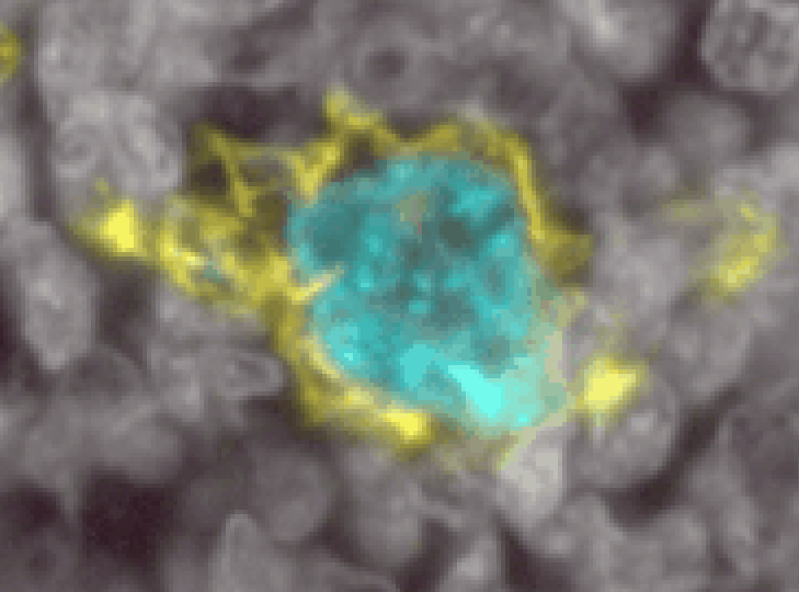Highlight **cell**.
<instances>
[{"mask_svg": "<svg viewBox=\"0 0 799 592\" xmlns=\"http://www.w3.org/2000/svg\"><path fill=\"white\" fill-rule=\"evenodd\" d=\"M23 337L39 365L69 368L92 350L95 292L89 270L56 231L25 221L3 235Z\"/></svg>", "mask_w": 799, "mask_h": 592, "instance_id": "3", "label": "cell"}, {"mask_svg": "<svg viewBox=\"0 0 799 592\" xmlns=\"http://www.w3.org/2000/svg\"><path fill=\"white\" fill-rule=\"evenodd\" d=\"M677 429L673 408L651 401L592 417L569 436L572 475L604 489L643 481L667 462Z\"/></svg>", "mask_w": 799, "mask_h": 592, "instance_id": "7", "label": "cell"}, {"mask_svg": "<svg viewBox=\"0 0 799 592\" xmlns=\"http://www.w3.org/2000/svg\"><path fill=\"white\" fill-rule=\"evenodd\" d=\"M595 52L618 77L653 76L669 59L678 33L676 9L663 1L582 2L567 7Z\"/></svg>", "mask_w": 799, "mask_h": 592, "instance_id": "9", "label": "cell"}, {"mask_svg": "<svg viewBox=\"0 0 799 592\" xmlns=\"http://www.w3.org/2000/svg\"><path fill=\"white\" fill-rule=\"evenodd\" d=\"M571 475L569 436L546 429L528 432L506 446L494 463V510L522 536L559 510Z\"/></svg>", "mask_w": 799, "mask_h": 592, "instance_id": "8", "label": "cell"}, {"mask_svg": "<svg viewBox=\"0 0 799 592\" xmlns=\"http://www.w3.org/2000/svg\"><path fill=\"white\" fill-rule=\"evenodd\" d=\"M798 45L797 1L722 0L706 18L699 52L722 87L777 94L796 83Z\"/></svg>", "mask_w": 799, "mask_h": 592, "instance_id": "5", "label": "cell"}, {"mask_svg": "<svg viewBox=\"0 0 799 592\" xmlns=\"http://www.w3.org/2000/svg\"><path fill=\"white\" fill-rule=\"evenodd\" d=\"M112 4L66 2L45 10L38 70L58 116L76 99L129 75L144 60L146 37L136 5Z\"/></svg>", "mask_w": 799, "mask_h": 592, "instance_id": "4", "label": "cell"}, {"mask_svg": "<svg viewBox=\"0 0 799 592\" xmlns=\"http://www.w3.org/2000/svg\"><path fill=\"white\" fill-rule=\"evenodd\" d=\"M258 471L263 527L275 540H301L330 508L331 487L323 467L301 453H271Z\"/></svg>", "mask_w": 799, "mask_h": 592, "instance_id": "10", "label": "cell"}, {"mask_svg": "<svg viewBox=\"0 0 799 592\" xmlns=\"http://www.w3.org/2000/svg\"><path fill=\"white\" fill-rule=\"evenodd\" d=\"M50 166L71 227L111 249L142 252L181 179L180 135L147 96L96 91L59 116Z\"/></svg>", "mask_w": 799, "mask_h": 592, "instance_id": "1", "label": "cell"}, {"mask_svg": "<svg viewBox=\"0 0 799 592\" xmlns=\"http://www.w3.org/2000/svg\"><path fill=\"white\" fill-rule=\"evenodd\" d=\"M273 540L261 524L246 514L231 515L212 558L210 584L216 590H251L260 585L256 577L261 573L271 577L270 569L289 568L269 566L282 559L277 554L270 557L275 553L269 548Z\"/></svg>", "mask_w": 799, "mask_h": 592, "instance_id": "12", "label": "cell"}, {"mask_svg": "<svg viewBox=\"0 0 799 592\" xmlns=\"http://www.w3.org/2000/svg\"><path fill=\"white\" fill-rule=\"evenodd\" d=\"M710 532L693 508L661 512L642 526L616 525L594 567L601 591H689L708 584Z\"/></svg>", "mask_w": 799, "mask_h": 592, "instance_id": "6", "label": "cell"}, {"mask_svg": "<svg viewBox=\"0 0 799 592\" xmlns=\"http://www.w3.org/2000/svg\"><path fill=\"white\" fill-rule=\"evenodd\" d=\"M796 466L792 418L751 414L723 423L690 468L694 509L745 579L795 578Z\"/></svg>", "mask_w": 799, "mask_h": 592, "instance_id": "2", "label": "cell"}, {"mask_svg": "<svg viewBox=\"0 0 799 592\" xmlns=\"http://www.w3.org/2000/svg\"><path fill=\"white\" fill-rule=\"evenodd\" d=\"M12 143L5 139L1 170V220L4 234L15 229L24 220L25 179L22 162Z\"/></svg>", "mask_w": 799, "mask_h": 592, "instance_id": "15", "label": "cell"}, {"mask_svg": "<svg viewBox=\"0 0 799 592\" xmlns=\"http://www.w3.org/2000/svg\"><path fill=\"white\" fill-rule=\"evenodd\" d=\"M146 355L161 401L178 419L201 420L207 392L202 383L195 354L183 341L161 331L147 342Z\"/></svg>", "mask_w": 799, "mask_h": 592, "instance_id": "13", "label": "cell"}, {"mask_svg": "<svg viewBox=\"0 0 799 592\" xmlns=\"http://www.w3.org/2000/svg\"><path fill=\"white\" fill-rule=\"evenodd\" d=\"M468 537L438 582L443 590H491L502 582L503 557L498 534L488 525Z\"/></svg>", "mask_w": 799, "mask_h": 592, "instance_id": "14", "label": "cell"}, {"mask_svg": "<svg viewBox=\"0 0 799 592\" xmlns=\"http://www.w3.org/2000/svg\"><path fill=\"white\" fill-rule=\"evenodd\" d=\"M663 126L677 152L703 166L740 156L750 138V122L740 109L701 94L673 101L664 113Z\"/></svg>", "mask_w": 799, "mask_h": 592, "instance_id": "11", "label": "cell"}]
</instances>
